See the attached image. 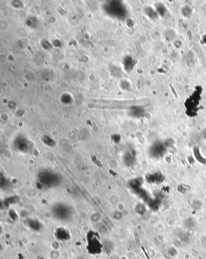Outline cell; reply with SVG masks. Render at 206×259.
I'll return each mask as SVG.
<instances>
[{"mask_svg": "<svg viewBox=\"0 0 206 259\" xmlns=\"http://www.w3.org/2000/svg\"><path fill=\"white\" fill-rule=\"evenodd\" d=\"M165 147L164 146H163L161 144L157 143L155 145L152 146V150H150V151L152 152V156H156V157H159V156H161L163 154L164 152H165Z\"/></svg>", "mask_w": 206, "mask_h": 259, "instance_id": "obj_1", "label": "cell"}, {"mask_svg": "<svg viewBox=\"0 0 206 259\" xmlns=\"http://www.w3.org/2000/svg\"><path fill=\"white\" fill-rule=\"evenodd\" d=\"M18 142L16 143L15 146L17 147V149L20 151L26 153L29 152L30 150V143L27 142V140H23V142Z\"/></svg>", "mask_w": 206, "mask_h": 259, "instance_id": "obj_2", "label": "cell"}, {"mask_svg": "<svg viewBox=\"0 0 206 259\" xmlns=\"http://www.w3.org/2000/svg\"><path fill=\"white\" fill-rule=\"evenodd\" d=\"M40 179H41L40 180L42 182L45 183L46 184H49V185L53 183V182H56L57 180L56 179L54 178L53 174H50L49 173L48 174L46 173L44 174H43L41 175Z\"/></svg>", "mask_w": 206, "mask_h": 259, "instance_id": "obj_3", "label": "cell"}, {"mask_svg": "<svg viewBox=\"0 0 206 259\" xmlns=\"http://www.w3.org/2000/svg\"><path fill=\"white\" fill-rule=\"evenodd\" d=\"M148 181H150L152 183H157L160 182L163 180V175L162 174H159V173L152 174L150 175L147 179Z\"/></svg>", "mask_w": 206, "mask_h": 259, "instance_id": "obj_4", "label": "cell"}, {"mask_svg": "<svg viewBox=\"0 0 206 259\" xmlns=\"http://www.w3.org/2000/svg\"><path fill=\"white\" fill-rule=\"evenodd\" d=\"M169 253L171 256H175L177 255V251L175 249H174V248H171L169 249Z\"/></svg>", "mask_w": 206, "mask_h": 259, "instance_id": "obj_5", "label": "cell"}, {"mask_svg": "<svg viewBox=\"0 0 206 259\" xmlns=\"http://www.w3.org/2000/svg\"><path fill=\"white\" fill-rule=\"evenodd\" d=\"M142 249L143 250V251H144V254H145V255H146V258H147V259H150V258H149V257L148 256L147 254L146 253V252L145 251V249H144L143 248H142Z\"/></svg>", "mask_w": 206, "mask_h": 259, "instance_id": "obj_6", "label": "cell"}, {"mask_svg": "<svg viewBox=\"0 0 206 259\" xmlns=\"http://www.w3.org/2000/svg\"><path fill=\"white\" fill-rule=\"evenodd\" d=\"M205 138H206V132H205Z\"/></svg>", "mask_w": 206, "mask_h": 259, "instance_id": "obj_7", "label": "cell"}]
</instances>
